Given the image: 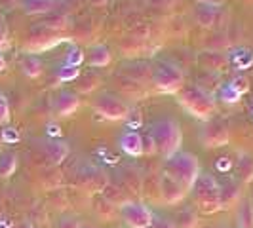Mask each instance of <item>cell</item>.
<instances>
[{
  "label": "cell",
  "mask_w": 253,
  "mask_h": 228,
  "mask_svg": "<svg viewBox=\"0 0 253 228\" xmlns=\"http://www.w3.org/2000/svg\"><path fill=\"white\" fill-rule=\"evenodd\" d=\"M164 173H168V175H171L175 181H179L185 187V190L189 192L194 187L196 179L200 177L202 171H200L198 158L192 152H175L173 156H169L166 160Z\"/></svg>",
  "instance_id": "obj_2"
},
{
  "label": "cell",
  "mask_w": 253,
  "mask_h": 228,
  "mask_svg": "<svg viewBox=\"0 0 253 228\" xmlns=\"http://www.w3.org/2000/svg\"><path fill=\"white\" fill-rule=\"evenodd\" d=\"M4 67H6V61H4V57H2V53H0V71H4Z\"/></svg>",
  "instance_id": "obj_44"
},
{
  "label": "cell",
  "mask_w": 253,
  "mask_h": 228,
  "mask_svg": "<svg viewBox=\"0 0 253 228\" xmlns=\"http://www.w3.org/2000/svg\"><path fill=\"white\" fill-rule=\"evenodd\" d=\"M17 4H19V0H0V8H4V10H10Z\"/></svg>",
  "instance_id": "obj_40"
},
{
  "label": "cell",
  "mask_w": 253,
  "mask_h": 228,
  "mask_svg": "<svg viewBox=\"0 0 253 228\" xmlns=\"http://www.w3.org/2000/svg\"><path fill=\"white\" fill-rule=\"evenodd\" d=\"M118 215L129 228H151L154 223V213L151 207L147 203L133 200H127L122 205H118Z\"/></svg>",
  "instance_id": "obj_6"
},
{
  "label": "cell",
  "mask_w": 253,
  "mask_h": 228,
  "mask_svg": "<svg viewBox=\"0 0 253 228\" xmlns=\"http://www.w3.org/2000/svg\"><path fill=\"white\" fill-rule=\"evenodd\" d=\"M19 4L31 15H40V13L46 15V13L53 12L57 0H19Z\"/></svg>",
  "instance_id": "obj_19"
},
{
  "label": "cell",
  "mask_w": 253,
  "mask_h": 228,
  "mask_svg": "<svg viewBox=\"0 0 253 228\" xmlns=\"http://www.w3.org/2000/svg\"><path fill=\"white\" fill-rule=\"evenodd\" d=\"M219 228H227V227H219Z\"/></svg>",
  "instance_id": "obj_46"
},
{
  "label": "cell",
  "mask_w": 253,
  "mask_h": 228,
  "mask_svg": "<svg viewBox=\"0 0 253 228\" xmlns=\"http://www.w3.org/2000/svg\"><path fill=\"white\" fill-rule=\"evenodd\" d=\"M217 169L219 171H228L230 169V160L228 158H219L217 160Z\"/></svg>",
  "instance_id": "obj_39"
},
{
  "label": "cell",
  "mask_w": 253,
  "mask_h": 228,
  "mask_svg": "<svg viewBox=\"0 0 253 228\" xmlns=\"http://www.w3.org/2000/svg\"><path fill=\"white\" fill-rule=\"evenodd\" d=\"M15 167H17V156L13 152H2L0 154V177L6 179L13 175Z\"/></svg>",
  "instance_id": "obj_25"
},
{
  "label": "cell",
  "mask_w": 253,
  "mask_h": 228,
  "mask_svg": "<svg viewBox=\"0 0 253 228\" xmlns=\"http://www.w3.org/2000/svg\"><path fill=\"white\" fill-rule=\"evenodd\" d=\"M196 63L202 67L204 71H208V73H223V71H227L230 61H228V55L225 51H219V50H204L198 53V57H196Z\"/></svg>",
  "instance_id": "obj_10"
},
{
  "label": "cell",
  "mask_w": 253,
  "mask_h": 228,
  "mask_svg": "<svg viewBox=\"0 0 253 228\" xmlns=\"http://www.w3.org/2000/svg\"><path fill=\"white\" fill-rule=\"evenodd\" d=\"M152 152H156V149H154V141L149 133L147 137H143V154H152Z\"/></svg>",
  "instance_id": "obj_37"
},
{
  "label": "cell",
  "mask_w": 253,
  "mask_h": 228,
  "mask_svg": "<svg viewBox=\"0 0 253 228\" xmlns=\"http://www.w3.org/2000/svg\"><path fill=\"white\" fill-rule=\"evenodd\" d=\"M65 38L59 37L57 35V31H51L48 27H40V29H35L29 38H27L25 42V51L29 55H35V53H40V51H46L53 48V46H57V44H61Z\"/></svg>",
  "instance_id": "obj_7"
},
{
  "label": "cell",
  "mask_w": 253,
  "mask_h": 228,
  "mask_svg": "<svg viewBox=\"0 0 253 228\" xmlns=\"http://www.w3.org/2000/svg\"><path fill=\"white\" fill-rule=\"evenodd\" d=\"M252 205H253V202H252Z\"/></svg>",
  "instance_id": "obj_47"
},
{
  "label": "cell",
  "mask_w": 253,
  "mask_h": 228,
  "mask_svg": "<svg viewBox=\"0 0 253 228\" xmlns=\"http://www.w3.org/2000/svg\"><path fill=\"white\" fill-rule=\"evenodd\" d=\"M84 59H86V53L80 50V48H76L73 46L71 50L67 51V57H65V63L67 65H73V67H80V65L84 63Z\"/></svg>",
  "instance_id": "obj_32"
},
{
  "label": "cell",
  "mask_w": 253,
  "mask_h": 228,
  "mask_svg": "<svg viewBox=\"0 0 253 228\" xmlns=\"http://www.w3.org/2000/svg\"><path fill=\"white\" fill-rule=\"evenodd\" d=\"M200 141L206 149H217V147H225L228 143V127L223 120L211 118L208 120V124L200 131Z\"/></svg>",
  "instance_id": "obj_9"
},
{
  "label": "cell",
  "mask_w": 253,
  "mask_h": 228,
  "mask_svg": "<svg viewBox=\"0 0 253 228\" xmlns=\"http://www.w3.org/2000/svg\"><path fill=\"white\" fill-rule=\"evenodd\" d=\"M2 141L4 143H17L19 141V133H17V129H13V127H6V129H2Z\"/></svg>",
  "instance_id": "obj_35"
},
{
  "label": "cell",
  "mask_w": 253,
  "mask_h": 228,
  "mask_svg": "<svg viewBox=\"0 0 253 228\" xmlns=\"http://www.w3.org/2000/svg\"><path fill=\"white\" fill-rule=\"evenodd\" d=\"M152 228H177V227L171 221H168V219H156L152 223Z\"/></svg>",
  "instance_id": "obj_38"
},
{
  "label": "cell",
  "mask_w": 253,
  "mask_h": 228,
  "mask_svg": "<svg viewBox=\"0 0 253 228\" xmlns=\"http://www.w3.org/2000/svg\"><path fill=\"white\" fill-rule=\"evenodd\" d=\"M10 120V105L6 101V97L0 93V124H6Z\"/></svg>",
  "instance_id": "obj_34"
},
{
  "label": "cell",
  "mask_w": 253,
  "mask_h": 228,
  "mask_svg": "<svg viewBox=\"0 0 253 228\" xmlns=\"http://www.w3.org/2000/svg\"><path fill=\"white\" fill-rule=\"evenodd\" d=\"M21 71L29 78H37V76L42 75V61L37 55H25L23 61H21Z\"/></svg>",
  "instance_id": "obj_23"
},
{
  "label": "cell",
  "mask_w": 253,
  "mask_h": 228,
  "mask_svg": "<svg viewBox=\"0 0 253 228\" xmlns=\"http://www.w3.org/2000/svg\"><path fill=\"white\" fill-rule=\"evenodd\" d=\"M152 84L158 91L164 93H175L185 86V75L181 67L169 61H160L152 71Z\"/></svg>",
  "instance_id": "obj_5"
},
{
  "label": "cell",
  "mask_w": 253,
  "mask_h": 228,
  "mask_svg": "<svg viewBox=\"0 0 253 228\" xmlns=\"http://www.w3.org/2000/svg\"><path fill=\"white\" fill-rule=\"evenodd\" d=\"M190 190H192L194 203L198 205V209H202L204 213H215V211L221 209V205H219L221 185L217 183L213 175L200 173V177L196 179L194 187Z\"/></svg>",
  "instance_id": "obj_4"
},
{
  "label": "cell",
  "mask_w": 253,
  "mask_h": 228,
  "mask_svg": "<svg viewBox=\"0 0 253 228\" xmlns=\"http://www.w3.org/2000/svg\"><path fill=\"white\" fill-rule=\"evenodd\" d=\"M242 200V185L236 181H230L227 185L221 187L219 192V205L221 209H232L236 207Z\"/></svg>",
  "instance_id": "obj_12"
},
{
  "label": "cell",
  "mask_w": 253,
  "mask_h": 228,
  "mask_svg": "<svg viewBox=\"0 0 253 228\" xmlns=\"http://www.w3.org/2000/svg\"><path fill=\"white\" fill-rule=\"evenodd\" d=\"M238 228H253V205L250 200H242L236 211Z\"/></svg>",
  "instance_id": "obj_20"
},
{
  "label": "cell",
  "mask_w": 253,
  "mask_h": 228,
  "mask_svg": "<svg viewBox=\"0 0 253 228\" xmlns=\"http://www.w3.org/2000/svg\"><path fill=\"white\" fill-rule=\"evenodd\" d=\"M4 40H6V25L0 21V46L4 44Z\"/></svg>",
  "instance_id": "obj_42"
},
{
  "label": "cell",
  "mask_w": 253,
  "mask_h": 228,
  "mask_svg": "<svg viewBox=\"0 0 253 228\" xmlns=\"http://www.w3.org/2000/svg\"><path fill=\"white\" fill-rule=\"evenodd\" d=\"M80 76V67H73V65H61L57 69V80L59 82H71V80H76Z\"/></svg>",
  "instance_id": "obj_29"
},
{
  "label": "cell",
  "mask_w": 253,
  "mask_h": 228,
  "mask_svg": "<svg viewBox=\"0 0 253 228\" xmlns=\"http://www.w3.org/2000/svg\"><path fill=\"white\" fill-rule=\"evenodd\" d=\"M160 194H162V202L168 203V205H175L179 203L185 196H187V190L185 187L175 181L171 175L168 173H162L160 175Z\"/></svg>",
  "instance_id": "obj_11"
},
{
  "label": "cell",
  "mask_w": 253,
  "mask_h": 228,
  "mask_svg": "<svg viewBox=\"0 0 253 228\" xmlns=\"http://www.w3.org/2000/svg\"><path fill=\"white\" fill-rule=\"evenodd\" d=\"M120 149L126 152L127 156H141L143 154V137L137 131H124L120 135Z\"/></svg>",
  "instance_id": "obj_16"
},
{
  "label": "cell",
  "mask_w": 253,
  "mask_h": 228,
  "mask_svg": "<svg viewBox=\"0 0 253 228\" xmlns=\"http://www.w3.org/2000/svg\"><path fill=\"white\" fill-rule=\"evenodd\" d=\"M228 61L234 63V67L238 69H248L250 65H253V51H250L248 48H238L228 57Z\"/></svg>",
  "instance_id": "obj_26"
},
{
  "label": "cell",
  "mask_w": 253,
  "mask_h": 228,
  "mask_svg": "<svg viewBox=\"0 0 253 228\" xmlns=\"http://www.w3.org/2000/svg\"><path fill=\"white\" fill-rule=\"evenodd\" d=\"M151 137L154 141V149L160 152L162 156L169 158L175 152H179L181 143H183V131L175 120L171 118H164L154 122L151 127Z\"/></svg>",
  "instance_id": "obj_3"
},
{
  "label": "cell",
  "mask_w": 253,
  "mask_h": 228,
  "mask_svg": "<svg viewBox=\"0 0 253 228\" xmlns=\"http://www.w3.org/2000/svg\"><path fill=\"white\" fill-rule=\"evenodd\" d=\"M217 97H219L223 103H238L240 101V97H242V93H238V91L232 88L230 84H225V86H221V88H219Z\"/></svg>",
  "instance_id": "obj_30"
},
{
  "label": "cell",
  "mask_w": 253,
  "mask_h": 228,
  "mask_svg": "<svg viewBox=\"0 0 253 228\" xmlns=\"http://www.w3.org/2000/svg\"><path fill=\"white\" fill-rule=\"evenodd\" d=\"M42 151H44V156L50 160L51 164H61L65 158L69 156V145L65 141H57V139H50L42 145Z\"/></svg>",
  "instance_id": "obj_14"
},
{
  "label": "cell",
  "mask_w": 253,
  "mask_h": 228,
  "mask_svg": "<svg viewBox=\"0 0 253 228\" xmlns=\"http://www.w3.org/2000/svg\"><path fill=\"white\" fill-rule=\"evenodd\" d=\"M95 111L101 114L107 120H126L127 114L131 113L129 105L124 99L111 95V93H103L99 99H95Z\"/></svg>",
  "instance_id": "obj_8"
},
{
  "label": "cell",
  "mask_w": 253,
  "mask_h": 228,
  "mask_svg": "<svg viewBox=\"0 0 253 228\" xmlns=\"http://www.w3.org/2000/svg\"><path fill=\"white\" fill-rule=\"evenodd\" d=\"M78 105H80V99H78L76 93H73V91H61L55 97V101H53V113L57 114V116H61V118H65V116L75 114Z\"/></svg>",
  "instance_id": "obj_13"
},
{
  "label": "cell",
  "mask_w": 253,
  "mask_h": 228,
  "mask_svg": "<svg viewBox=\"0 0 253 228\" xmlns=\"http://www.w3.org/2000/svg\"><path fill=\"white\" fill-rule=\"evenodd\" d=\"M109 0H91V4H95V6H101V4H107Z\"/></svg>",
  "instance_id": "obj_43"
},
{
  "label": "cell",
  "mask_w": 253,
  "mask_h": 228,
  "mask_svg": "<svg viewBox=\"0 0 253 228\" xmlns=\"http://www.w3.org/2000/svg\"><path fill=\"white\" fill-rule=\"evenodd\" d=\"M124 75L129 80H135V82L141 84L143 80H147L149 76H152V71L147 63H131L127 65V67H124Z\"/></svg>",
  "instance_id": "obj_21"
},
{
  "label": "cell",
  "mask_w": 253,
  "mask_h": 228,
  "mask_svg": "<svg viewBox=\"0 0 253 228\" xmlns=\"http://www.w3.org/2000/svg\"><path fill=\"white\" fill-rule=\"evenodd\" d=\"M67 15L65 13H57V12H50L46 13V17H44V21H42V25L51 29V31H61L67 27Z\"/></svg>",
  "instance_id": "obj_28"
},
{
  "label": "cell",
  "mask_w": 253,
  "mask_h": 228,
  "mask_svg": "<svg viewBox=\"0 0 253 228\" xmlns=\"http://www.w3.org/2000/svg\"><path fill=\"white\" fill-rule=\"evenodd\" d=\"M48 133H50V135H55V137H61V129H59V126H53V124L48 126Z\"/></svg>",
  "instance_id": "obj_41"
},
{
  "label": "cell",
  "mask_w": 253,
  "mask_h": 228,
  "mask_svg": "<svg viewBox=\"0 0 253 228\" xmlns=\"http://www.w3.org/2000/svg\"><path fill=\"white\" fill-rule=\"evenodd\" d=\"M238 173L244 183H252L253 181V156L252 154H246L242 152L238 154Z\"/></svg>",
  "instance_id": "obj_22"
},
{
  "label": "cell",
  "mask_w": 253,
  "mask_h": 228,
  "mask_svg": "<svg viewBox=\"0 0 253 228\" xmlns=\"http://www.w3.org/2000/svg\"><path fill=\"white\" fill-rule=\"evenodd\" d=\"M93 207H95V213L101 217L103 221H111V219L116 215V205L109 202L105 196H97Z\"/></svg>",
  "instance_id": "obj_24"
},
{
  "label": "cell",
  "mask_w": 253,
  "mask_h": 228,
  "mask_svg": "<svg viewBox=\"0 0 253 228\" xmlns=\"http://www.w3.org/2000/svg\"><path fill=\"white\" fill-rule=\"evenodd\" d=\"M82 228H93V227H82Z\"/></svg>",
  "instance_id": "obj_45"
},
{
  "label": "cell",
  "mask_w": 253,
  "mask_h": 228,
  "mask_svg": "<svg viewBox=\"0 0 253 228\" xmlns=\"http://www.w3.org/2000/svg\"><path fill=\"white\" fill-rule=\"evenodd\" d=\"M107 185H109V179L103 171H88L86 175H82V187L88 189L89 192L101 194L107 189Z\"/></svg>",
  "instance_id": "obj_18"
},
{
  "label": "cell",
  "mask_w": 253,
  "mask_h": 228,
  "mask_svg": "<svg viewBox=\"0 0 253 228\" xmlns=\"http://www.w3.org/2000/svg\"><path fill=\"white\" fill-rule=\"evenodd\" d=\"M89 67H107V65L111 63V51L107 46H103V44H95V46H91L88 51H86V59H84Z\"/></svg>",
  "instance_id": "obj_17"
},
{
  "label": "cell",
  "mask_w": 253,
  "mask_h": 228,
  "mask_svg": "<svg viewBox=\"0 0 253 228\" xmlns=\"http://www.w3.org/2000/svg\"><path fill=\"white\" fill-rule=\"evenodd\" d=\"M177 99L187 109V113H190L194 118H198V120L208 122L215 114L217 103L213 99V95L208 93V91H204L202 88H198L196 84L183 86L177 91Z\"/></svg>",
  "instance_id": "obj_1"
},
{
  "label": "cell",
  "mask_w": 253,
  "mask_h": 228,
  "mask_svg": "<svg viewBox=\"0 0 253 228\" xmlns=\"http://www.w3.org/2000/svg\"><path fill=\"white\" fill-rule=\"evenodd\" d=\"M228 84H230L232 88L236 89L238 93H242V95H244V93H246V91L250 89V84H248V80H246L244 76H236V78H232V80H230Z\"/></svg>",
  "instance_id": "obj_33"
},
{
  "label": "cell",
  "mask_w": 253,
  "mask_h": 228,
  "mask_svg": "<svg viewBox=\"0 0 253 228\" xmlns=\"http://www.w3.org/2000/svg\"><path fill=\"white\" fill-rule=\"evenodd\" d=\"M57 228H82V225L76 219H73V217H65V219L59 221V227Z\"/></svg>",
  "instance_id": "obj_36"
},
{
  "label": "cell",
  "mask_w": 253,
  "mask_h": 228,
  "mask_svg": "<svg viewBox=\"0 0 253 228\" xmlns=\"http://www.w3.org/2000/svg\"><path fill=\"white\" fill-rule=\"evenodd\" d=\"M97 84H99V76L95 75V73H88V75L80 80V84H78V91H82V93H89L91 89L97 88Z\"/></svg>",
  "instance_id": "obj_31"
},
{
  "label": "cell",
  "mask_w": 253,
  "mask_h": 228,
  "mask_svg": "<svg viewBox=\"0 0 253 228\" xmlns=\"http://www.w3.org/2000/svg\"><path fill=\"white\" fill-rule=\"evenodd\" d=\"M177 225L181 228H196L198 225V215L192 207H183L177 213Z\"/></svg>",
  "instance_id": "obj_27"
},
{
  "label": "cell",
  "mask_w": 253,
  "mask_h": 228,
  "mask_svg": "<svg viewBox=\"0 0 253 228\" xmlns=\"http://www.w3.org/2000/svg\"><path fill=\"white\" fill-rule=\"evenodd\" d=\"M217 17H219V4H210V2H200L194 10V19L196 23L202 27L215 25Z\"/></svg>",
  "instance_id": "obj_15"
}]
</instances>
